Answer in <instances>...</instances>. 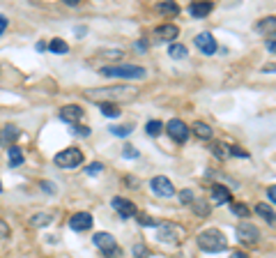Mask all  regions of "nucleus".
I'll return each instance as SVG.
<instances>
[{"mask_svg":"<svg viewBox=\"0 0 276 258\" xmlns=\"http://www.w3.org/2000/svg\"><path fill=\"white\" fill-rule=\"evenodd\" d=\"M49 51H53V53H67V51H69V44H67L64 39H51Z\"/></svg>","mask_w":276,"mask_h":258,"instance_id":"26","label":"nucleus"},{"mask_svg":"<svg viewBox=\"0 0 276 258\" xmlns=\"http://www.w3.org/2000/svg\"><path fill=\"white\" fill-rule=\"evenodd\" d=\"M41 189H44V191H49V193H55V184L53 182H41Z\"/></svg>","mask_w":276,"mask_h":258,"instance_id":"42","label":"nucleus"},{"mask_svg":"<svg viewBox=\"0 0 276 258\" xmlns=\"http://www.w3.org/2000/svg\"><path fill=\"white\" fill-rule=\"evenodd\" d=\"M265 44H267V51H271V53H276V32H271L269 37L265 39Z\"/></svg>","mask_w":276,"mask_h":258,"instance_id":"38","label":"nucleus"},{"mask_svg":"<svg viewBox=\"0 0 276 258\" xmlns=\"http://www.w3.org/2000/svg\"><path fill=\"white\" fill-rule=\"evenodd\" d=\"M101 170H104V164H99V161H92V164L85 168V173L87 175H99Z\"/></svg>","mask_w":276,"mask_h":258,"instance_id":"33","label":"nucleus"},{"mask_svg":"<svg viewBox=\"0 0 276 258\" xmlns=\"http://www.w3.org/2000/svg\"><path fill=\"white\" fill-rule=\"evenodd\" d=\"M83 118V109L78 104H67V106H62L60 109V120L62 122H67V124H78V120Z\"/></svg>","mask_w":276,"mask_h":258,"instance_id":"11","label":"nucleus"},{"mask_svg":"<svg viewBox=\"0 0 276 258\" xmlns=\"http://www.w3.org/2000/svg\"><path fill=\"white\" fill-rule=\"evenodd\" d=\"M145 67L138 64H115V67H101V76H113V78H143Z\"/></svg>","mask_w":276,"mask_h":258,"instance_id":"3","label":"nucleus"},{"mask_svg":"<svg viewBox=\"0 0 276 258\" xmlns=\"http://www.w3.org/2000/svg\"><path fill=\"white\" fill-rule=\"evenodd\" d=\"M212 7H214V5L207 3V0H200V3H191V5H189V14H191V16H196V18H205L207 14L212 12Z\"/></svg>","mask_w":276,"mask_h":258,"instance_id":"17","label":"nucleus"},{"mask_svg":"<svg viewBox=\"0 0 276 258\" xmlns=\"http://www.w3.org/2000/svg\"><path fill=\"white\" fill-rule=\"evenodd\" d=\"M156 12L166 14V16H177V14H179V5L177 3H159V5H156Z\"/></svg>","mask_w":276,"mask_h":258,"instance_id":"22","label":"nucleus"},{"mask_svg":"<svg viewBox=\"0 0 276 258\" xmlns=\"http://www.w3.org/2000/svg\"><path fill=\"white\" fill-rule=\"evenodd\" d=\"M122 157H124V159H136V157H138V150H136V147H131V145H127V147L122 150Z\"/></svg>","mask_w":276,"mask_h":258,"instance_id":"36","label":"nucleus"},{"mask_svg":"<svg viewBox=\"0 0 276 258\" xmlns=\"http://www.w3.org/2000/svg\"><path fill=\"white\" fill-rule=\"evenodd\" d=\"M168 55L170 58H175V60H184L189 55V51H187V46H182V44H170L168 46Z\"/></svg>","mask_w":276,"mask_h":258,"instance_id":"25","label":"nucleus"},{"mask_svg":"<svg viewBox=\"0 0 276 258\" xmlns=\"http://www.w3.org/2000/svg\"><path fill=\"white\" fill-rule=\"evenodd\" d=\"M196 46L202 51L205 55H212V53H216V39H214V35L212 32H200V35H196Z\"/></svg>","mask_w":276,"mask_h":258,"instance_id":"13","label":"nucleus"},{"mask_svg":"<svg viewBox=\"0 0 276 258\" xmlns=\"http://www.w3.org/2000/svg\"><path fill=\"white\" fill-rule=\"evenodd\" d=\"M133 256H136V258H145L147 256V249L143 247V244H136V247H133Z\"/></svg>","mask_w":276,"mask_h":258,"instance_id":"39","label":"nucleus"},{"mask_svg":"<svg viewBox=\"0 0 276 258\" xmlns=\"http://www.w3.org/2000/svg\"><path fill=\"white\" fill-rule=\"evenodd\" d=\"M237 240L242 244H256L260 240V233L253 224H239L237 226Z\"/></svg>","mask_w":276,"mask_h":258,"instance_id":"10","label":"nucleus"},{"mask_svg":"<svg viewBox=\"0 0 276 258\" xmlns=\"http://www.w3.org/2000/svg\"><path fill=\"white\" fill-rule=\"evenodd\" d=\"M21 136V132H18L14 124H7V127H3V132H0V143L7 147H12L14 143H16V138Z\"/></svg>","mask_w":276,"mask_h":258,"instance_id":"16","label":"nucleus"},{"mask_svg":"<svg viewBox=\"0 0 276 258\" xmlns=\"http://www.w3.org/2000/svg\"><path fill=\"white\" fill-rule=\"evenodd\" d=\"M72 132L76 134V136H90V127H85V124H83V127L81 124H74Z\"/></svg>","mask_w":276,"mask_h":258,"instance_id":"35","label":"nucleus"},{"mask_svg":"<svg viewBox=\"0 0 276 258\" xmlns=\"http://www.w3.org/2000/svg\"><path fill=\"white\" fill-rule=\"evenodd\" d=\"M161 129H164V124H161L159 120H150V122L145 124V132L150 134V136H159Z\"/></svg>","mask_w":276,"mask_h":258,"instance_id":"28","label":"nucleus"},{"mask_svg":"<svg viewBox=\"0 0 276 258\" xmlns=\"http://www.w3.org/2000/svg\"><path fill=\"white\" fill-rule=\"evenodd\" d=\"M55 166H60V168H76L78 164L83 161V152L78 150V147H67V150L58 152V155L53 157Z\"/></svg>","mask_w":276,"mask_h":258,"instance_id":"4","label":"nucleus"},{"mask_svg":"<svg viewBox=\"0 0 276 258\" xmlns=\"http://www.w3.org/2000/svg\"><path fill=\"white\" fill-rule=\"evenodd\" d=\"M179 35V28L173 26V23H164V26L154 28V41L156 44H175Z\"/></svg>","mask_w":276,"mask_h":258,"instance_id":"7","label":"nucleus"},{"mask_svg":"<svg viewBox=\"0 0 276 258\" xmlns=\"http://www.w3.org/2000/svg\"><path fill=\"white\" fill-rule=\"evenodd\" d=\"M0 191H3V184H0Z\"/></svg>","mask_w":276,"mask_h":258,"instance_id":"47","label":"nucleus"},{"mask_svg":"<svg viewBox=\"0 0 276 258\" xmlns=\"http://www.w3.org/2000/svg\"><path fill=\"white\" fill-rule=\"evenodd\" d=\"M267 196H269V198H271V203L276 205V184H271V187L267 189Z\"/></svg>","mask_w":276,"mask_h":258,"instance_id":"41","label":"nucleus"},{"mask_svg":"<svg viewBox=\"0 0 276 258\" xmlns=\"http://www.w3.org/2000/svg\"><path fill=\"white\" fill-rule=\"evenodd\" d=\"M212 203L214 205H225L230 203V191L223 184H212Z\"/></svg>","mask_w":276,"mask_h":258,"instance_id":"15","label":"nucleus"},{"mask_svg":"<svg viewBox=\"0 0 276 258\" xmlns=\"http://www.w3.org/2000/svg\"><path fill=\"white\" fill-rule=\"evenodd\" d=\"M156 238L166 244H179V240L184 238V233H182V228H177L175 224L164 221V224H159V228H156Z\"/></svg>","mask_w":276,"mask_h":258,"instance_id":"6","label":"nucleus"},{"mask_svg":"<svg viewBox=\"0 0 276 258\" xmlns=\"http://www.w3.org/2000/svg\"><path fill=\"white\" fill-rule=\"evenodd\" d=\"M136 221L141 226H147V228H152V226H156V219H152L147 212H136Z\"/></svg>","mask_w":276,"mask_h":258,"instance_id":"27","label":"nucleus"},{"mask_svg":"<svg viewBox=\"0 0 276 258\" xmlns=\"http://www.w3.org/2000/svg\"><path fill=\"white\" fill-rule=\"evenodd\" d=\"M166 132L170 134V138H173L175 143H184L189 138V134H191V129H189L182 120H170V122L166 124Z\"/></svg>","mask_w":276,"mask_h":258,"instance_id":"9","label":"nucleus"},{"mask_svg":"<svg viewBox=\"0 0 276 258\" xmlns=\"http://www.w3.org/2000/svg\"><path fill=\"white\" fill-rule=\"evenodd\" d=\"M179 198H182L184 205H193V191H189V189H184V191L179 193Z\"/></svg>","mask_w":276,"mask_h":258,"instance_id":"37","label":"nucleus"},{"mask_svg":"<svg viewBox=\"0 0 276 258\" xmlns=\"http://www.w3.org/2000/svg\"><path fill=\"white\" fill-rule=\"evenodd\" d=\"M133 49H136V51H147V44H145V41H136Z\"/></svg>","mask_w":276,"mask_h":258,"instance_id":"44","label":"nucleus"},{"mask_svg":"<svg viewBox=\"0 0 276 258\" xmlns=\"http://www.w3.org/2000/svg\"><path fill=\"white\" fill-rule=\"evenodd\" d=\"M191 207H193V212L200 214V217H207V214H210V210H212V205H207L205 201H198L196 205H191Z\"/></svg>","mask_w":276,"mask_h":258,"instance_id":"32","label":"nucleus"},{"mask_svg":"<svg viewBox=\"0 0 276 258\" xmlns=\"http://www.w3.org/2000/svg\"><path fill=\"white\" fill-rule=\"evenodd\" d=\"M196 242H198V247H200L202 251H207V253L225 251V247H228V240H225V235L221 233L219 228H207V230H202V233L196 238Z\"/></svg>","mask_w":276,"mask_h":258,"instance_id":"1","label":"nucleus"},{"mask_svg":"<svg viewBox=\"0 0 276 258\" xmlns=\"http://www.w3.org/2000/svg\"><path fill=\"white\" fill-rule=\"evenodd\" d=\"M210 150H212V155H214L216 157V159H228V145H225V143H221V141H214V143H212V147H210Z\"/></svg>","mask_w":276,"mask_h":258,"instance_id":"24","label":"nucleus"},{"mask_svg":"<svg viewBox=\"0 0 276 258\" xmlns=\"http://www.w3.org/2000/svg\"><path fill=\"white\" fill-rule=\"evenodd\" d=\"M92 242H95V247L108 258H113V256H118L120 253L118 242H115V238L110 233H97L95 238H92Z\"/></svg>","mask_w":276,"mask_h":258,"instance_id":"5","label":"nucleus"},{"mask_svg":"<svg viewBox=\"0 0 276 258\" xmlns=\"http://www.w3.org/2000/svg\"><path fill=\"white\" fill-rule=\"evenodd\" d=\"M7 238H9V226L5 224V221H0V242L7 240Z\"/></svg>","mask_w":276,"mask_h":258,"instance_id":"40","label":"nucleus"},{"mask_svg":"<svg viewBox=\"0 0 276 258\" xmlns=\"http://www.w3.org/2000/svg\"><path fill=\"white\" fill-rule=\"evenodd\" d=\"M7 157H9V166H12V168L21 166L23 159H26V157H23V150H21V147H16V145L9 147V150H7Z\"/></svg>","mask_w":276,"mask_h":258,"instance_id":"21","label":"nucleus"},{"mask_svg":"<svg viewBox=\"0 0 276 258\" xmlns=\"http://www.w3.org/2000/svg\"><path fill=\"white\" fill-rule=\"evenodd\" d=\"M127 184H131V189H138V182H136V178H131V175H129V178H127Z\"/></svg>","mask_w":276,"mask_h":258,"instance_id":"45","label":"nucleus"},{"mask_svg":"<svg viewBox=\"0 0 276 258\" xmlns=\"http://www.w3.org/2000/svg\"><path fill=\"white\" fill-rule=\"evenodd\" d=\"M99 109H101V113H104L106 118H118L120 115V106L113 104V101H101Z\"/></svg>","mask_w":276,"mask_h":258,"instance_id":"23","label":"nucleus"},{"mask_svg":"<svg viewBox=\"0 0 276 258\" xmlns=\"http://www.w3.org/2000/svg\"><path fill=\"white\" fill-rule=\"evenodd\" d=\"M191 132L196 134L198 138H202V141H210V138H212V134H214V132H212V127H210V124H207V122H200V120H196V122H193Z\"/></svg>","mask_w":276,"mask_h":258,"instance_id":"18","label":"nucleus"},{"mask_svg":"<svg viewBox=\"0 0 276 258\" xmlns=\"http://www.w3.org/2000/svg\"><path fill=\"white\" fill-rule=\"evenodd\" d=\"M256 212H258V214H260L265 221H269L271 226H276V212L271 210V205H267V203H258V205H256Z\"/></svg>","mask_w":276,"mask_h":258,"instance_id":"20","label":"nucleus"},{"mask_svg":"<svg viewBox=\"0 0 276 258\" xmlns=\"http://www.w3.org/2000/svg\"><path fill=\"white\" fill-rule=\"evenodd\" d=\"M72 230H90L92 228V214L90 212H76V214L69 219Z\"/></svg>","mask_w":276,"mask_h":258,"instance_id":"14","label":"nucleus"},{"mask_svg":"<svg viewBox=\"0 0 276 258\" xmlns=\"http://www.w3.org/2000/svg\"><path fill=\"white\" fill-rule=\"evenodd\" d=\"M228 155H230V157H242V159H246L248 152L242 150V147H237V145H233V147H228Z\"/></svg>","mask_w":276,"mask_h":258,"instance_id":"34","label":"nucleus"},{"mask_svg":"<svg viewBox=\"0 0 276 258\" xmlns=\"http://www.w3.org/2000/svg\"><path fill=\"white\" fill-rule=\"evenodd\" d=\"M5 30H7V18H5L3 14H0V35H3Z\"/></svg>","mask_w":276,"mask_h":258,"instance_id":"43","label":"nucleus"},{"mask_svg":"<svg viewBox=\"0 0 276 258\" xmlns=\"http://www.w3.org/2000/svg\"><path fill=\"white\" fill-rule=\"evenodd\" d=\"M150 187H152V191H154L156 196H164V198L175 196V184L170 182L166 175H156V178H152Z\"/></svg>","mask_w":276,"mask_h":258,"instance_id":"8","label":"nucleus"},{"mask_svg":"<svg viewBox=\"0 0 276 258\" xmlns=\"http://www.w3.org/2000/svg\"><path fill=\"white\" fill-rule=\"evenodd\" d=\"M271 28H276V16H267V18H262V21L256 26V30L265 32V30H271Z\"/></svg>","mask_w":276,"mask_h":258,"instance_id":"29","label":"nucleus"},{"mask_svg":"<svg viewBox=\"0 0 276 258\" xmlns=\"http://www.w3.org/2000/svg\"><path fill=\"white\" fill-rule=\"evenodd\" d=\"M113 136H129V132H131V127L129 124H115V127L108 129Z\"/></svg>","mask_w":276,"mask_h":258,"instance_id":"31","label":"nucleus"},{"mask_svg":"<svg viewBox=\"0 0 276 258\" xmlns=\"http://www.w3.org/2000/svg\"><path fill=\"white\" fill-rule=\"evenodd\" d=\"M230 210H233V214H237V217L251 214V212H248V205H244V203H230Z\"/></svg>","mask_w":276,"mask_h":258,"instance_id":"30","label":"nucleus"},{"mask_svg":"<svg viewBox=\"0 0 276 258\" xmlns=\"http://www.w3.org/2000/svg\"><path fill=\"white\" fill-rule=\"evenodd\" d=\"M53 219H55L53 212H37V214L30 217V226H37V228H41V226H49Z\"/></svg>","mask_w":276,"mask_h":258,"instance_id":"19","label":"nucleus"},{"mask_svg":"<svg viewBox=\"0 0 276 258\" xmlns=\"http://www.w3.org/2000/svg\"><path fill=\"white\" fill-rule=\"evenodd\" d=\"M136 95V88L131 85H110V88H87L85 97L90 99H99V97H106V99H120V97H133Z\"/></svg>","mask_w":276,"mask_h":258,"instance_id":"2","label":"nucleus"},{"mask_svg":"<svg viewBox=\"0 0 276 258\" xmlns=\"http://www.w3.org/2000/svg\"><path fill=\"white\" fill-rule=\"evenodd\" d=\"M230 258H248V256L244 251H233V253H230Z\"/></svg>","mask_w":276,"mask_h":258,"instance_id":"46","label":"nucleus"},{"mask_svg":"<svg viewBox=\"0 0 276 258\" xmlns=\"http://www.w3.org/2000/svg\"><path fill=\"white\" fill-rule=\"evenodd\" d=\"M110 205H113V210L120 212V217H124V219H129V217H136V205H133L129 198L115 196L113 201H110Z\"/></svg>","mask_w":276,"mask_h":258,"instance_id":"12","label":"nucleus"}]
</instances>
